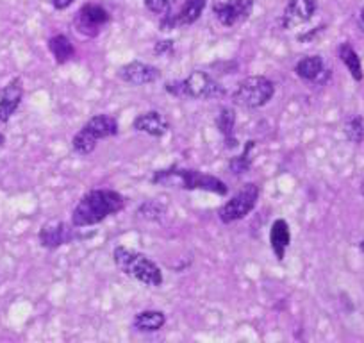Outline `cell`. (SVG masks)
I'll return each mask as SVG.
<instances>
[{
    "label": "cell",
    "instance_id": "obj_1",
    "mask_svg": "<svg viewBox=\"0 0 364 343\" xmlns=\"http://www.w3.org/2000/svg\"><path fill=\"white\" fill-rule=\"evenodd\" d=\"M125 208L124 195L114 190H90L80 197L72 211L73 227H91L117 215Z\"/></svg>",
    "mask_w": 364,
    "mask_h": 343
},
{
    "label": "cell",
    "instance_id": "obj_2",
    "mask_svg": "<svg viewBox=\"0 0 364 343\" xmlns=\"http://www.w3.org/2000/svg\"><path fill=\"white\" fill-rule=\"evenodd\" d=\"M150 183L164 188H178V190L209 191V194H216L220 197H225L229 194V186L222 179L204 174L200 170H195V168H163V170L154 172Z\"/></svg>",
    "mask_w": 364,
    "mask_h": 343
},
{
    "label": "cell",
    "instance_id": "obj_3",
    "mask_svg": "<svg viewBox=\"0 0 364 343\" xmlns=\"http://www.w3.org/2000/svg\"><path fill=\"white\" fill-rule=\"evenodd\" d=\"M113 261L122 274L132 278L134 281L141 283V285L152 286V288L163 285V270H161V267L143 252L118 245L113 250Z\"/></svg>",
    "mask_w": 364,
    "mask_h": 343
},
{
    "label": "cell",
    "instance_id": "obj_4",
    "mask_svg": "<svg viewBox=\"0 0 364 343\" xmlns=\"http://www.w3.org/2000/svg\"><path fill=\"white\" fill-rule=\"evenodd\" d=\"M164 92L170 93L177 99H198V100H215L223 99L227 95V90L223 84L213 75H209L204 70H193L186 79L168 80L164 84Z\"/></svg>",
    "mask_w": 364,
    "mask_h": 343
},
{
    "label": "cell",
    "instance_id": "obj_5",
    "mask_svg": "<svg viewBox=\"0 0 364 343\" xmlns=\"http://www.w3.org/2000/svg\"><path fill=\"white\" fill-rule=\"evenodd\" d=\"M118 132H120V125L117 118L106 113L95 115L75 132L72 138V149L79 156H90L97 149V143L114 138Z\"/></svg>",
    "mask_w": 364,
    "mask_h": 343
},
{
    "label": "cell",
    "instance_id": "obj_6",
    "mask_svg": "<svg viewBox=\"0 0 364 343\" xmlns=\"http://www.w3.org/2000/svg\"><path fill=\"white\" fill-rule=\"evenodd\" d=\"M275 97V83L264 75H248L240 80L232 93V100L236 106L247 110H259L264 107Z\"/></svg>",
    "mask_w": 364,
    "mask_h": 343
},
{
    "label": "cell",
    "instance_id": "obj_7",
    "mask_svg": "<svg viewBox=\"0 0 364 343\" xmlns=\"http://www.w3.org/2000/svg\"><path fill=\"white\" fill-rule=\"evenodd\" d=\"M259 201V186L254 183H247L225 202L220 206L218 218L222 223H234L243 220L255 209Z\"/></svg>",
    "mask_w": 364,
    "mask_h": 343
},
{
    "label": "cell",
    "instance_id": "obj_8",
    "mask_svg": "<svg viewBox=\"0 0 364 343\" xmlns=\"http://www.w3.org/2000/svg\"><path fill=\"white\" fill-rule=\"evenodd\" d=\"M111 22V15L104 6L84 4L73 19V27L77 33L86 38H97L104 27Z\"/></svg>",
    "mask_w": 364,
    "mask_h": 343
},
{
    "label": "cell",
    "instance_id": "obj_9",
    "mask_svg": "<svg viewBox=\"0 0 364 343\" xmlns=\"http://www.w3.org/2000/svg\"><path fill=\"white\" fill-rule=\"evenodd\" d=\"M205 6H208V0H184V4L177 11H170L161 16L159 29L163 33H170V31L178 29V27L193 26L202 16Z\"/></svg>",
    "mask_w": 364,
    "mask_h": 343
},
{
    "label": "cell",
    "instance_id": "obj_10",
    "mask_svg": "<svg viewBox=\"0 0 364 343\" xmlns=\"http://www.w3.org/2000/svg\"><path fill=\"white\" fill-rule=\"evenodd\" d=\"M255 0H227V2H215L213 15L216 16L223 27H234L245 23L254 11Z\"/></svg>",
    "mask_w": 364,
    "mask_h": 343
},
{
    "label": "cell",
    "instance_id": "obj_11",
    "mask_svg": "<svg viewBox=\"0 0 364 343\" xmlns=\"http://www.w3.org/2000/svg\"><path fill=\"white\" fill-rule=\"evenodd\" d=\"M77 238L75 229L70 223L63 222V220H48L43 223L38 233V240H40L41 247L48 248V250H55V248L63 247L66 243H72Z\"/></svg>",
    "mask_w": 364,
    "mask_h": 343
},
{
    "label": "cell",
    "instance_id": "obj_12",
    "mask_svg": "<svg viewBox=\"0 0 364 343\" xmlns=\"http://www.w3.org/2000/svg\"><path fill=\"white\" fill-rule=\"evenodd\" d=\"M118 77L131 86H145L161 79V70L149 63L131 61L118 68Z\"/></svg>",
    "mask_w": 364,
    "mask_h": 343
},
{
    "label": "cell",
    "instance_id": "obj_13",
    "mask_svg": "<svg viewBox=\"0 0 364 343\" xmlns=\"http://www.w3.org/2000/svg\"><path fill=\"white\" fill-rule=\"evenodd\" d=\"M318 9L316 0H289L282 13V29H293L296 26L309 22Z\"/></svg>",
    "mask_w": 364,
    "mask_h": 343
},
{
    "label": "cell",
    "instance_id": "obj_14",
    "mask_svg": "<svg viewBox=\"0 0 364 343\" xmlns=\"http://www.w3.org/2000/svg\"><path fill=\"white\" fill-rule=\"evenodd\" d=\"M23 99V83L20 77H13L0 92V124H8L16 113Z\"/></svg>",
    "mask_w": 364,
    "mask_h": 343
},
{
    "label": "cell",
    "instance_id": "obj_15",
    "mask_svg": "<svg viewBox=\"0 0 364 343\" xmlns=\"http://www.w3.org/2000/svg\"><path fill=\"white\" fill-rule=\"evenodd\" d=\"M295 73L306 83L321 84L327 79L328 70L325 68V61L321 56H306L295 65Z\"/></svg>",
    "mask_w": 364,
    "mask_h": 343
},
{
    "label": "cell",
    "instance_id": "obj_16",
    "mask_svg": "<svg viewBox=\"0 0 364 343\" xmlns=\"http://www.w3.org/2000/svg\"><path fill=\"white\" fill-rule=\"evenodd\" d=\"M132 127L138 132H145V134L152 136V138H161L170 131V124L164 120L163 115L159 111H146V113L138 115L132 122Z\"/></svg>",
    "mask_w": 364,
    "mask_h": 343
},
{
    "label": "cell",
    "instance_id": "obj_17",
    "mask_svg": "<svg viewBox=\"0 0 364 343\" xmlns=\"http://www.w3.org/2000/svg\"><path fill=\"white\" fill-rule=\"evenodd\" d=\"M289 243H291L289 223L284 218H277L272 223V229H269V245H272L273 254L279 261H284Z\"/></svg>",
    "mask_w": 364,
    "mask_h": 343
},
{
    "label": "cell",
    "instance_id": "obj_18",
    "mask_svg": "<svg viewBox=\"0 0 364 343\" xmlns=\"http://www.w3.org/2000/svg\"><path fill=\"white\" fill-rule=\"evenodd\" d=\"M216 129L223 136L227 149H236L240 147V142L236 138V111L230 106H223L216 115Z\"/></svg>",
    "mask_w": 364,
    "mask_h": 343
},
{
    "label": "cell",
    "instance_id": "obj_19",
    "mask_svg": "<svg viewBox=\"0 0 364 343\" xmlns=\"http://www.w3.org/2000/svg\"><path fill=\"white\" fill-rule=\"evenodd\" d=\"M166 324V315L159 310L141 311L132 320V327L139 332H156L161 331Z\"/></svg>",
    "mask_w": 364,
    "mask_h": 343
},
{
    "label": "cell",
    "instance_id": "obj_20",
    "mask_svg": "<svg viewBox=\"0 0 364 343\" xmlns=\"http://www.w3.org/2000/svg\"><path fill=\"white\" fill-rule=\"evenodd\" d=\"M48 51L54 56V61L58 65H65L70 59L75 56V48H73V43L68 40V36L65 34H55L48 40Z\"/></svg>",
    "mask_w": 364,
    "mask_h": 343
},
{
    "label": "cell",
    "instance_id": "obj_21",
    "mask_svg": "<svg viewBox=\"0 0 364 343\" xmlns=\"http://www.w3.org/2000/svg\"><path fill=\"white\" fill-rule=\"evenodd\" d=\"M338 56H339V59L343 61V65L348 68L350 75L353 77V80H357V83H359V80H363L364 73H363V65H360V58H359V54L355 52V48H353L348 41H345V43L339 45Z\"/></svg>",
    "mask_w": 364,
    "mask_h": 343
},
{
    "label": "cell",
    "instance_id": "obj_22",
    "mask_svg": "<svg viewBox=\"0 0 364 343\" xmlns=\"http://www.w3.org/2000/svg\"><path fill=\"white\" fill-rule=\"evenodd\" d=\"M255 143L257 142L248 139L243 147V152H241L240 156H234L232 159L229 161V170L232 172V176L240 177L243 176V174H247V172H250L252 163H254V159H252V150L255 149Z\"/></svg>",
    "mask_w": 364,
    "mask_h": 343
},
{
    "label": "cell",
    "instance_id": "obj_23",
    "mask_svg": "<svg viewBox=\"0 0 364 343\" xmlns=\"http://www.w3.org/2000/svg\"><path fill=\"white\" fill-rule=\"evenodd\" d=\"M164 206H161L157 201H146L138 208V216L149 222H159L164 216Z\"/></svg>",
    "mask_w": 364,
    "mask_h": 343
},
{
    "label": "cell",
    "instance_id": "obj_24",
    "mask_svg": "<svg viewBox=\"0 0 364 343\" xmlns=\"http://www.w3.org/2000/svg\"><path fill=\"white\" fill-rule=\"evenodd\" d=\"M345 134L352 143H360L364 139V120L363 117H350L345 122Z\"/></svg>",
    "mask_w": 364,
    "mask_h": 343
},
{
    "label": "cell",
    "instance_id": "obj_25",
    "mask_svg": "<svg viewBox=\"0 0 364 343\" xmlns=\"http://www.w3.org/2000/svg\"><path fill=\"white\" fill-rule=\"evenodd\" d=\"M177 0H145V8L154 15H166L173 9Z\"/></svg>",
    "mask_w": 364,
    "mask_h": 343
},
{
    "label": "cell",
    "instance_id": "obj_26",
    "mask_svg": "<svg viewBox=\"0 0 364 343\" xmlns=\"http://www.w3.org/2000/svg\"><path fill=\"white\" fill-rule=\"evenodd\" d=\"M154 52L157 56H170L173 52V41L171 40H163V41H157L156 47H154Z\"/></svg>",
    "mask_w": 364,
    "mask_h": 343
},
{
    "label": "cell",
    "instance_id": "obj_27",
    "mask_svg": "<svg viewBox=\"0 0 364 343\" xmlns=\"http://www.w3.org/2000/svg\"><path fill=\"white\" fill-rule=\"evenodd\" d=\"M73 2H75V0H50V4L54 6V9H58V11H65V9H68Z\"/></svg>",
    "mask_w": 364,
    "mask_h": 343
},
{
    "label": "cell",
    "instance_id": "obj_28",
    "mask_svg": "<svg viewBox=\"0 0 364 343\" xmlns=\"http://www.w3.org/2000/svg\"><path fill=\"white\" fill-rule=\"evenodd\" d=\"M4 143H6V136L2 134V132H0V147L4 145Z\"/></svg>",
    "mask_w": 364,
    "mask_h": 343
},
{
    "label": "cell",
    "instance_id": "obj_29",
    "mask_svg": "<svg viewBox=\"0 0 364 343\" xmlns=\"http://www.w3.org/2000/svg\"><path fill=\"white\" fill-rule=\"evenodd\" d=\"M360 22H363V23H364V8H363V9H360Z\"/></svg>",
    "mask_w": 364,
    "mask_h": 343
},
{
    "label": "cell",
    "instance_id": "obj_30",
    "mask_svg": "<svg viewBox=\"0 0 364 343\" xmlns=\"http://www.w3.org/2000/svg\"><path fill=\"white\" fill-rule=\"evenodd\" d=\"M360 250H363V252H364V240H363V241H360Z\"/></svg>",
    "mask_w": 364,
    "mask_h": 343
},
{
    "label": "cell",
    "instance_id": "obj_31",
    "mask_svg": "<svg viewBox=\"0 0 364 343\" xmlns=\"http://www.w3.org/2000/svg\"><path fill=\"white\" fill-rule=\"evenodd\" d=\"M363 195H364V183H363Z\"/></svg>",
    "mask_w": 364,
    "mask_h": 343
}]
</instances>
